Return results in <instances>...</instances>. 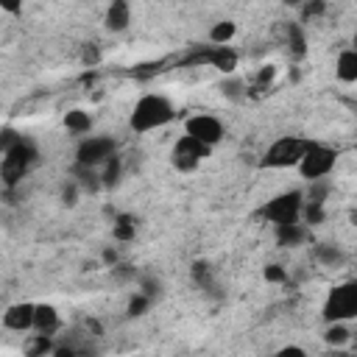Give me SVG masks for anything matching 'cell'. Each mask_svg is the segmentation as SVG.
Returning a JSON list of instances; mask_svg holds the SVG:
<instances>
[{"mask_svg":"<svg viewBox=\"0 0 357 357\" xmlns=\"http://www.w3.org/2000/svg\"><path fill=\"white\" fill-rule=\"evenodd\" d=\"M103 262H106V265H114V262H117V254H114L112 248H106V251H103Z\"/></svg>","mask_w":357,"mask_h":357,"instance_id":"cell-31","label":"cell"},{"mask_svg":"<svg viewBox=\"0 0 357 357\" xmlns=\"http://www.w3.org/2000/svg\"><path fill=\"white\" fill-rule=\"evenodd\" d=\"M117 153V145L106 134H84V139L75 148V165L84 167H100L109 156Z\"/></svg>","mask_w":357,"mask_h":357,"instance_id":"cell-7","label":"cell"},{"mask_svg":"<svg viewBox=\"0 0 357 357\" xmlns=\"http://www.w3.org/2000/svg\"><path fill=\"white\" fill-rule=\"evenodd\" d=\"M192 279H195V284H201V290H212V287H215L212 271H209L206 262H195V265H192Z\"/></svg>","mask_w":357,"mask_h":357,"instance_id":"cell-21","label":"cell"},{"mask_svg":"<svg viewBox=\"0 0 357 357\" xmlns=\"http://www.w3.org/2000/svg\"><path fill=\"white\" fill-rule=\"evenodd\" d=\"M273 73H276L273 67H262L259 75H257V84H271L273 81Z\"/></svg>","mask_w":357,"mask_h":357,"instance_id":"cell-29","label":"cell"},{"mask_svg":"<svg viewBox=\"0 0 357 357\" xmlns=\"http://www.w3.org/2000/svg\"><path fill=\"white\" fill-rule=\"evenodd\" d=\"M237 89H240V84H237V81H229V84H223V92H226L229 98H237Z\"/></svg>","mask_w":357,"mask_h":357,"instance_id":"cell-30","label":"cell"},{"mask_svg":"<svg viewBox=\"0 0 357 357\" xmlns=\"http://www.w3.org/2000/svg\"><path fill=\"white\" fill-rule=\"evenodd\" d=\"M184 134H190V137H195L198 142L215 148V145L223 139L226 128H223V123H220L215 114L198 112V114H190V117L184 120Z\"/></svg>","mask_w":357,"mask_h":357,"instance_id":"cell-9","label":"cell"},{"mask_svg":"<svg viewBox=\"0 0 357 357\" xmlns=\"http://www.w3.org/2000/svg\"><path fill=\"white\" fill-rule=\"evenodd\" d=\"M59 326H61V318H59V312H56V307H50V304H33V332L36 335H53V332H59Z\"/></svg>","mask_w":357,"mask_h":357,"instance_id":"cell-12","label":"cell"},{"mask_svg":"<svg viewBox=\"0 0 357 357\" xmlns=\"http://www.w3.org/2000/svg\"><path fill=\"white\" fill-rule=\"evenodd\" d=\"M304 145L307 139H298V137H279L276 142L268 145L265 156H262V167H271V170H284V167H296L301 153H304Z\"/></svg>","mask_w":357,"mask_h":357,"instance_id":"cell-6","label":"cell"},{"mask_svg":"<svg viewBox=\"0 0 357 357\" xmlns=\"http://www.w3.org/2000/svg\"><path fill=\"white\" fill-rule=\"evenodd\" d=\"M301 204H304V192L298 190H287L273 195L268 204L259 206V218L268 223H290V220H301Z\"/></svg>","mask_w":357,"mask_h":357,"instance_id":"cell-5","label":"cell"},{"mask_svg":"<svg viewBox=\"0 0 357 357\" xmlns=\"http://www.w3.org/2000/svg\"><path fill=\"white\" fill-rule=\"evenodd\" d=\"M265 279H268V282H284V279H287V271H284L282 265H268V268H265Z\"/></svg>","mask_w":357,"mask_h":357,"instance_id":"cell-26","label":"cell"},{"mask_svg":"<svg viewBox=\"0 0 357 357\" xmlns=\"http://www.w3.org/2000/svg\"><path fill=\"white\" fill-rule=\"evenodd\" d=\"M324 0H301V17L304 20H310V17H318V14H324Z\"/></svg>","mask_w":357,"mask_h":357,"instance_id":"cell-24","label":"cell"},{"mask_svg":"<svg viewBox=\"0 0 357 357\" xmlns=\"http://www.w3.org/2000/svg\"><path fill=\"white\" fill-rule=\"evenodd\" d=\"M315 257H318V262H324V265H337V262H343V251L335 248V245H318V248H315Z\"/></svg>","mask_w":357,"mask_h":357,"instance_id":"cell-22","label":"cell"},{"mask_svg":"<svg viewBox=\"0 0 357 357\" xmlns=\"http://www.w3.org/2000/svg\"><path fill=\"white\" fill-rule=\"evenodd\" d=\"M209 153H212L209 145H204V142H198L195 137L184 134V137H178L176 145H173V151H170V162H173V167H176L178 173H192Z\"/></svg>","mask_w":357,"mask_h":357,"instance_id":"cell-8","label":"cell"},{"mask_svg":"<svg viewBox=\"0 0 357 357\" xmlns=\"http://www.w3.org/2000/svg\"><path fill=\"white\" fill-rule=\"evenodd\" d=\"M284 6H301V0H282Z\"/></svg>","mask_w":357,"mask_h":357,"instance_id":"cell-34","label":"cell"},{"mask_svg":"<svg viewBox=\"0 0 357 357\" xmlns=\"http://www.w3.org/2000/svg\"><path fill=\"white\" fill-rule=\"evenodd\" d=\"M17 137H20V134H17L14 128H3V131H0V156L14 145V139H17Z\"/></svg>","mask_w":357,"mask_h":357,"instance_id":"cell-25","label":"cell"},{"mask_svg":"<svg viewBox=\"0 0 357 357\" xmlns=\"http://www.w3.org/2000/svg\"><path fill=\"white\" fill-rule=\"evenodd\" d=\"M84 59H86V61H98V50H95V47H86V50H84Z\"/></svg>","mask_w":357,"mask_h":357,"instance_id":"cell-33","label":"cell"},{"mask_svg":"<svg viewBox=\"0 0 357 357\" xmlns=\"http://www.w3.org/2000/svg\"><path fill=\"white\" fill-rule=\"evenodd\" d=\"M112 271H114V279H117V282H128V279L134 276V271H131L128 265H114Z\"/></svg>","mask_w":357,"mask_h":357,"instance_id":"cell-28","label":"cell"},{"mask_svg":"<svg viewBox=\"0 0 357 357\" xmlns=\"http://www.w3.org/2000/svg\"><path fill=\"white\" fill-rule=\"evenodd\" d=\"M36 156H39L36 145H33L31 139H25V137H17L14 145L0 156V178H3L6 184H17V181L33 167Z\"/></svg>","mask_w":357,"mask_h":357,"instance_id":"cell-2","label":"cell"},{"mask_svg":"<svg viewBox=\"0 0 357 357\" xmlns=\"http://www.w3.org/2000/svg\"><path fill=\"white\" fill-rule=\"evenodd\" d=\"M148 307H151V296H145V293H134L131 301H128V315H142Z\"/></svg>","mask_w":357,"mask_h":357,"instance_id":"cell-23","label":"cell"},{"mask_svg":"<svg viewBox=\"0 0 357 357\" xmlns=\"http://www.w3.org/2000/svg\"><path fill=\"white\" fill-rule=\"evenodd\" d=\"M234 33H237V25L231 20H220L209 28V42L212 45H229L234 39Z\"/></svg>","mask_w":357,"mask_h":357,"instance_id":"cell-19","label":"cell"},{"mask_svg":"<svg viewBox=\"0 0 357 357\" xmlns=\"http://www.w3.org/2000/svg\"><path fill=\"white\" fill-rule=\"evenodd\" d=\"M131 22V6L128 0H112L109 8H106V17H103V25L112 31V33H123Z\"/></svg>","mask_w":357,"mask_h":357,"instance_id":"cell-13","label":"cell"},{"mask_svg":"<svg viewBox=\"0 0 357 357\" xmlns=\"http://www.w3.org/2000/svg\"><path fill=\"white\" fill-rule=\"evenodd\" d=\"M357 315V282H340L326 293L324 321H351Z\"/></svg>","mask_w":357,"mask_h":357,"instance_id":"cell-4","label":"cell"},{"mask_svg":"<svg viewBox=\"0 0 357 357\" xmlns=\"http://www.w3.org/2000/svg\"><path fill=\"white\" fill-rule=\"evenodd\" d=\"M22 3H25V0H0V8H3L6 14H20V11H22Z\"/></svg>","mask_w":357,"mask_h":357,"instance_id":"cell-27","label":"cell"},{"mask_svg":"<svg viewBox=\"0 0 357 357\" xmlns=\"http://www.w3.org/2000/svg\"><path fill=\"white\" fill-rule=\"evenodd\" d=\"M120 173H123V162H120V156L114 153V156H109V159L103 162V170L98 173L100 187H114V184L120 181Z\"/></svg>","mask_w":357,"mask_h":357,"instance_id":"cell-17","label":"cell"},{"mask_svg":"<svg viewBox=\"0 0 357 357\" xmlns=\"http://www.w3.org/2000/svg\"><path fill=\"white\" fill-rule=\"evenodd\" d=\"M134 231H137V223H134L131 215H117V218H114V223H112V234H114V240L128 243V240H134Z\"/></svg>","mask_w":357,"mask_h":357,"instance_id":"cell-20","label":"cell"},{"mask_svg":"<svg viewBox=\"0 0 357 357\" xmlns=\"http://www.w3.org/2000/svg\"><path fill=\"white\" fill-rule=\"evenodd\" d=\"M335 162H337V151L332 145H324V142H307L304 145V153L298 159V173L301 178L307 181H318V178H326L332 170H335Z\"/></svg>","mask_w":357,"mask_h":357,"instance_id":"cell-3","label":"cell"},{"mask_svg":"<svg viewBox=\"0 0 357 357\" xmlns=\"http://www.w3.org/2000/svg\"><path fill=\"white\" fill-rule=\"evenodd\" d=\"M335 78L343 81V84H354L357 81V50L354 47H346L337 53L335 59Z\"/></svg>","mask_w":357,"mask_h":357,"instance_id":"cell-14","label":"cell"},{"mask_svg":"<svg viewBox=\"0 0 357 357\" xmlns=\"http://www.w3.org/2000/svg\"><path fill=\"white\" fill-rule=\"evenodd\" d=\"M176 117V106L167 95H159V92H145L134 109H131V131L137 134H148V131H156V128H165L170 120Z\"/></svg>","mask_w":357,"mask_h":357,"instance_id":"cell-1","label":"cell"},{"mask_svg":"<svg viewBox=\"0 0 357 357\" xmlns=\"http://www.w3.org/2000/svg\"><path fill=\"white\" fill-rule=\"evenodd\" d=\"M3 326L11 329V332H28V329L33 326V304H31V301L11 304V307L3 312Z\"/></svg>","mask_w":357,"mask_h":357,"instance_id":"cell-11","label":"cell"},{"mask_svg":"<svg viewBox=\"0 0 357 357\" xmlns=\"http://www.w3.org/2000/svg\"><path fill=\"white\" fill-rule=\"evenodd\" d=\"M64 128L70 134H89L92 131V114L86 109H70L64 114Z\"/></svg>","mask_w":357,"mask_h":357,"instance_id":"cell-16","label":"cell"},{"mask_svg":"<svg viewBox=\"0 0 357 357\" xmlns=\"http://www.w3.org/2000/svg\"><path fill=\"white\" fill-rule=\"evenodd\" d=\"M307 237V229L301 220H290V223H276V240L279 245H298Z\"/></svg>","mask_w":357,"mask_h":357,"instance_id":"cell-15","label":"cell"},{"mask_svg":"<svg viewBox=\"0 0 357 357\" xmlns=\"http://www.w3.org/2000/svg\"><path fill=\"white\" fill-rule=\"evenodd\" d=\"M190 61L192 64H209V67H215V70H234V64H237V53L229 47V45H209V47H204V50H195L192 56H190Z\"/></svg>","mask_w":357,"mask_h":357,"instance_id":"cell-10","label":"cell"},{"mask_svg":"<svg viewBox=\"0 0 357 357\" xmlns=\"http://www.w3.org/2000/svg\"><path fill=\"white\" fill-rule=\"evenodd\" d=\"M324 340H326L329 346H335V349L346 346V343L351 340V332H349L346 321H329V326H326V332H324Z\"/></svg>","mask_w":357,"mask_h":357,"instance_id":"cell-18","label":"cell"},{"mask_svg":"<svg viewBox=\"0 0 357 357\" xmlns=\"http://www.w3.org/2000/svg\"><path fill=\"white\" fill-rule=\"evenodd\" d=\"M279 354H307V351H304V349H298V346H284Z\"/></svg>","mask_w":357,"mask_h":357,"instance_id":"cell-32","label":"cell"}]
</instances>
